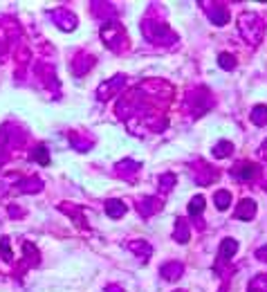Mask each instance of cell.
I'll use <instances>...</instances> for the list:
<instances>
[{
  "label": "cell",
  "instance_id": "1",
  "mask_svg": "<svg viewBox=\"0 0 267 292\" xmlns=\"http://www.w3.org/2000/svg\"><path fill=\"white\" fill-rule=\"evenodd\" d=\"M141 32H144L148 43H157V45L177 43V34L173 32L169 25H162V23H157V20L146 18L144 23H141Z\"/></svg>",
  "mask_w": 267,
  "mask_h": 292
},
{
  "label": "cell",
  "instance_id": "2",
  "mask_svg": "<svg viewBox=\"0 0 267 292\" xmlns=\"http://www.w3.org/2000/svg\"><path fill=\"white\" fill-rule=\"evenodd\" d=\"M238 29H240L243 39L247 41L249 45H258L260 39H263V20H260V16H258V14H254V12L240 14Z\"/></svg>",
  "mask_w": 267,
  "mask_h": 292
},
{
  "label": "cell",
  "instance_id": "3",
  "mask_svg": "<svg viewBox=\"0 0 267 292\" xmlns=\"http://www.w3.org/2000/svg\"><path fill=\"white\" fill-rule=\"evenodd\" d=\"M101 41L110 50H124L128 45V36L119 23H106L101 27Z\"/></svg>",
  "mask_w": 267,
  "mask_h": 292
},
{
  "label": "cell",
  "instance_id": "4",
  "mask_svg": "<svg viewBox=\"0 0 267 292\" xmlns=\"http://www.w3.org/2000/svg\"><path fill=\"white\" fill-rule=\"evenodd\" d=\"M124 86H126V75H117V77H112V79L103 81L101 86L97 88V99H99V101H108V99H112L119 90H122Z\"/></svg>",
  "mask_w": 267,
  "mask_h": 292
},
{
  "label": "cell",
  "instance_id": "5",
  "mask_svg": "<svg viewBox=\"0 0 267 292\" xmlns=\"http://www.w3.org/2000/svg\"><path fill=\"white\" fill-rule=\"evenodd\" d=\"M50 18L54 20L61 29H65V32H72V29L77 27V16L70 12V9H52Z\"/></svg>",
  "mask_w": 267,
  "mask_h": 292
},
{
  "label": "cell",
  "instance_id": "6",
  "mask_svg": "<svg viewBox=\"0 0 267 292\" xmlns=\"http://www.w3.org/2000/svg\"><path fill=\"white\" fill-rule=\"evenodd\" d=\"M196 169H200V171H191V175H193V180L198 182V185H211V182H216L218 180V171L213 169V166H209V164H204V162H198L196 164Z\"/></svg>",
  "mask_w": 267,
  "mask_h": 292
},
{
  "label": "cell",
  "instance_id": "7",
  "mask_svg": "<svg viewBox=\"0 0 267 292\" xmlns=\"http://www.w3.org/2000/svg\"><path fill=\"white\" fill-rule=\"evenodd\" d=\"M229 173H232L236 180H251V178H256V173H258V166L251 164V162H238V164L232 166Z\"/></svg>",
  "mask_w": 267,
  "mask_h": 292
},
{
  "label": "cell",
  "instance_id": "8",
  "mask_svg": "<svg viewBox=\"0 0 267 292\" xmlns=\"http://www.w3.org/2000/svg\"><path fill=\"white\" fill-rule=\"evenodd\" d=\"M160 274H162V279H166V281H177V279H182V274H184V265H182L180 261H171V263L162 265Z\"/></svg>",
  "mask_w": 267,
  "mask_h": 292
},
{
  "label": "cell",
  "instance_id": "9",
  "mask_svg": "<svg viewBox=\"0 0 267 292\" xmlns=\"http://www.w3.org/2000/svg\"><path fill=\"white\" fill-rule=\"evenodd\" d=\"M234 216L238 218V221H251V218L256 216V202L251 200V198H243V200L238 202V207H236Z\"/></svg>",
  "mask_w": 267,
  "mask_h": 292
},
{
  "label": "cell",
  "instance_id": "10",
  "mask_svg": "<svg viewBox=\"0 0 267 292\" xmlns=\"http://www.w3.org/2000/svg\"><path fill=\"white\" fill-rule=\"evenodd\" d=\"M139 169H141V164L135 162V160H122V162L115 166L117 175H119V178H124V180H133L135 175H137Z\"/></svg>",
  "mask_w": 267,
  "mask_h": 292
},
{
  "label": "cell",
  "instance_id": "11",
  "mask_svg": "<svg viewBox=\"0 0 267 292\" xmlns=\"http://www.w3.org/2000/svg\"><path fill=\"white\" fill-rule=\"evenodd\" d=\"M236 252H238V241H234V238H224V241L220 243V249H218V265L227 263Z\"/></svg>",
  "mask_w": 267,
  "mask_h": 292
},
{
  "label": "cell",
  "instance_id": "12",
  "mask_svg": "<svg viewBox=\"0 0 267 292\" xmlns=\"http://www.w3.org/2000/svg\"><path fill=\"white\" fill-rule=\"evenodd\" d=\"M162 209V202L160 200H155L153 196H148V198H141V200L137 202V211L141 213V216H153V213H157Z\"/></svg>",
  "mask_w": 267,
  "mask_h": 292
},
{
  "label": "cell",
  "instance_id": "13",
  "mask_svg": "<svg viewBox=\"0 0 267 292\" xmlns=\"http://www.w3.org/2000/svg\"><path fill=\"white\" fill-rule=\"evenodd\" d=\"M207 16L211 20L213 25H218V27H224V25L229 23V12L224 7H211L207 9Z\"/></svg>",
  "mask_w": 267,
  "mask_h": 292
},
{
  "label": "cell",
  "instance_id": "14",
  "mask_svg": "<svg viewBox=\"0 0 267 292\" xmlns=\"http://www.w3.org/2000/svg\"><path fill=\"white\" fill-rule=\"evenodd\" d=\"M106 213L112 218V221L124 218L126 216V205L122 200H117V198H110V200H106Z\"/></svg>",
  "mask_w": 267,
  "mask_h": 292
},
{
  "label": "cell",
  "instance_id": "15",
  "mask_svg": "<svg viewBox=\"0 0 267 292\" xmlns=\"http://www.w3.org/2000/svg\"><path fill=\"white\" fill-rule=\"evenodd\" d=\"M126 247H128L133 254H137L139 259H148L150 254H153V245L146 243V241H133V243L126 245Z\"/></svg>",
  "mask_w": 267,
  "mask_h": 292
},
{
  "label": "cell",
  "instance_id": "16",
  "mask_svg": "<svg viewBox=\"0 0 267 292\" xmlns=\"http://www.w3.org/2000/svg\"><path fill=\"white\" fill-rule=\"evenodd\" d=\"M188 236H191V232H188V223L184 218H177L175 221V232H173V238H175V243H188Z\"/></svg>",
  "mask_w": 267,
  "mask_h": 292
},
{
  "label": "cell",
  "instance_id": "17",
  "mask_svg": "<svg viewBox=\"0 0 267 292\" xmlns=\"http://www.w3.org/2000/svg\"><path fill=\"white\" fill-rule=\"evenodd\" d=\"M92 65H94V59H92V56L81 54V56H77V59H74V65H72V70H74V75H86L88 70H92Z\"/></svg>",
  "mask_w": 267,
  "mask_h": 292
},
{
  "label": "cell",
  "instance_id": "18",
  "mask_svg": "<svg viewBox=\"0 0 267 292\" xmlns=\"http://www.w3.org/2000/svg\"><path fill=\"white\" fill-rule=\"evenodd\" d=\"M211 153L216 155V158H229V155L234 153V144L229 142V139H220V142L211 149Z\"/></svg>",
  "mask_w": 267,
  "mask_h": 292
},
{
  "label": "cell",
  "instance_id": "19",
  "mask_svg": "<svg viewBox=\"0 0 267 292\" xmlns=\"http://www.w3.org/2000/svg\"><path fill=\"white\" fill-rule=\"evenodd\" d=\"M43 189V180H39V178H29V180H25L23 185H18V191H29V194H36V191H41Z\"/></svg>",
  "mask_w": 267,
  "mask_h": 292
},
{
  "label": "cell",
  "instance_id": "20",
  "mask_svg": "<svg viewBox=\"0 0 267 292\" xmlns=\"http://www.w3.org/2000/svg\"><path fill=\"white\" fill-rule=\"evenodd\" d=\"M251 122H254L256 126H265L267 124V106H256L254 111H251Z\"/></svg>",
  "mask_w": 267,
  "mask_h": 292
},
{
  "label": "cell",
  "instance_id": "21",
  "mask_svg": "<svg viewBox=\"0 0 267 292\" xmlns=\"http://www.w3.org/2000/svg\"><path fill=\"white\" fill-rule=\"evenodd\" d=\"M70 142H72V146H74L77 151L86 153V151H90V149H92L94 139H81V137H77V135H70Z\"/></svg>",
  "mask_w": 267,
  "mask_h": 292
},
{
  "label": "cell",
  "instance_id": "22",
  "mask_svg": "<svg viewBox=\"0 0 267 292\" xmlns=\"http://www.w3.org/2000/svg\"><path fill=\"white\" fill-rule=\"evenodd\" d=\"M213 202H216L218 209H227V207L232 205V194H229V191H218V194L213 196Z\"/></svg>",
  "mask_w": 267,
  "mask_h": 292
},
{
  "label": "cell",
  "instance_id": "23",
  "mask_svg": "<svg viewBox=\"0 0 267 292\" xmlns=\"http://www.w3.org/2000/svg\"><path fill=\"white\" fill-rule=\"evenodd\" d=\"M34 160L39 162L41 166H45V164H50V151H47V146H36V151H34Z\"/></svg>",
  "mask_w": 267,
  "mask_h": 292
},
{
  "label": "cell",
  "instance_id": "24",
  "mask_svg": "<svg viewBox=\"0 0 267 292\" xmlns=\"http://www.w3.org/2000/svg\"><path fill=\"white\" fill-rule=\"evenodd\" d=\"M204 209V198L202 196H196L191 202H188V216H200Z\"/></svg>",
  "mask_w": 267,
  "mask_h": 292
},
{
  "label": "cell",
  "instance_id": "25",
  "mask_svg": "<svg viewBox=\"0 0 267 292\" xmlns=\"http://www.w3.org/2000/svg\"><path fill=\"white\" fill-rule=\"evenodd\" d=\"M173 185H175V175L173 173H164L160 178V191L162 194H169V191L173 189Z\"/></svg>",
  "mask_w": 267,
  "mask_h": 292
},
{
  "label": "cell",
  "instance_id": "26",
  "mask_svg": "<svg viewBox=\"0 0 267 292\" xmlns=\"http://www.w3.org/2000/svg\"><path fill=\"white\" fill-rule=\"evenodd\" d=\"M218 63H220L222 70H234V67H236V59H234L232 54H220L218 56Z\"/></svg>",
  "mask_w": 267,
  "mask_h": 292
},
{
  "label": "cell",
  "instance_id": "27",
  "mask_svg": "<svg viewBox=\"0 0 267 292\" xmlns=\"http://www.w3.org/2000/svg\"><path fill=\"white\" fill-rule=\"evenodd\" d=\"M0 252H3V259L7 261V263L12 261V247H9V241H7V238H3V243H0Z\"/></svg>",
  "mask_w": 267,
  "mask_h": 292
},
{
  "label": "cell",
  "instance_id": "28",
  "mask_svg": "<svg viewBox=\"0 0 267 292\" xmlns=\"http://www.w3.org/2000/svg\"><path fill=\"white\" fill-rule=\"evenodd\" d=\"M256 259H258V261H267V245H260V247L256 249Z\"/></svg>",
  "mask_w": 267,
  "mask_h": 292
},
{
  "label": "cell",
  "instance_id": "29",
  "mask_svg": "<svg viewBox=\"0 0 267 292\" xmlns=\"http://www.w3.org/2000/svg\"><path fill=\"white\" fill-rule=\"evenodd\" d=\"M106 292H124V290L119 288V285H108V288H106Z\"/></svg>",
  "mask_w": 267,
  "mask_h": 292
},
{
  "label": "cell",
  "instance_id": "30",
  "mask_svg": "<svg viewBox=\"0 0 267 292\" xmlns=\"http://www.w3.org/2000/svg\"><path fill=\"white\" fill-rule=\"evenodd\" d=\"M265 187H267V185H265ZM265 191H267V189H265Z\"/></svg>",
  "mask_w": 267,
  "mask_h": 292
}]
</instances>
